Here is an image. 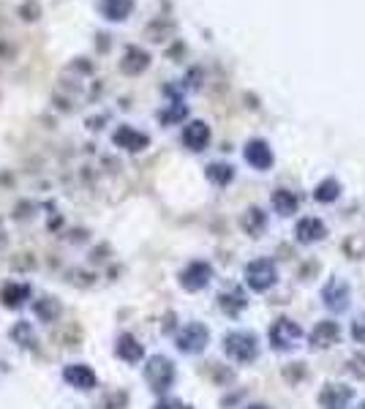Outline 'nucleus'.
Returning a JSON list of instances; mask_svg holds the SVG:
<instances>
[{"label":"nucleus","mask_w":365,"mask_h":409,"mask_svg":"<svg viewBox=\"0 0 365 409\" xmlns=\"http://www.w3.org/2000/svg\"><path fill=\"white\" fill-rule=\"evenodd\" d=\"M115 142L120 145V148H125V151L137 153V151H145L148 148V134H139V131H134L131 126H120L118 131H115Z\"/></svg>","instance_id":"2eb2a0df"},{"label":"nucleus","mask_w":365,"mask_h":409,"mask_svg":"<svg viewBox=\"0 0 365 409\" xmlns=\"http://www.w3.org/2000/svg\"><path fill=\"white\" fill-rule=\"evenodd\" d=\"M351 301V289L344 278L333 276L324 287H322V303L327 306L330 311H346V306Z\"/></svg>","instance_id":"423d86ee"},{"label":"nucleus","mask_w":365,"mask_h":409,"mask_svg":"<svg viewBox=\"0 0 365 409\" xmlns=\"http://www.w3.org/2000/svg\"><path fill=\"white\" fill-rule=\"evenodd\" d=\"M327 235V227H324V221H319L317 216H305L297 221V227H294V238L305 246H311V243H319L322 238Z\"/></svg>","instance_id":"9b49d317"},{"label":"nucleus","mask_w":365,"mask_h":409,"mask_svg":"<svg viewBox=\"0 0 365 409\" xmlns=\"http://www.w3.org/2000/svg\"><path fill=\"white\" fill-rule=\"evenodd\" d=\"M357 409H365V401H363V404H360V407H357Z\"/></svg>","instance_id":"c756f323"},{"label":"nucleus","mask_w":365,"mask_h":409,"mask_svg":"<svg viewBox=\"0 0 365 409\" xmlns=\"http://www.w3.org/2000/svg\"><path fill=\"white\" fill-rule=\"evenodd\" d=\"M264 227H267V216L259 211V208H251V211H245V216H243V229L248 232V235L259 238V235L264 232Z\"/></svg>","instance_id":"6ab92c4d"},{"label":"nucleus","mask_w":365,"mask_h":409,"mask_svg":"<svg viewBox=\"0 0 365 409\" xmlns=\"http://www.w3.org/2000/svg\"><path fill=\"white\" fill-rule=\"evenodd\" d=\"M273 208H275V213H281V216H292V213L300 208V199H297V194L289 191V188H275Z\"/></svg>","instance_id":"a211bd4d"},{"label":"nucleus","mask_w":365,"mask_h":409,"mask_svg":"<svg viewBox=\"0 0 365 409\" xmlns=\"http://www.w3.org/2000/svg\"><path fill=\"white\" fill-rule=\"evenodd\" d=\"M224 352H227L235 363H251V360H257V355H259L257 335L248 333V330L227 333L224 335Z\"/></svg>","instance_id":"f257e3e1"},{"label":"nucleus","mask_w":365,"mask_h":409,"mask_svg":"<svg viewBox=\"0 0 365 409\" xmlns=\"http://www.w3.org/2000/svg\"><path fill=\"white\" fill-rule=\"evenodd\" d=\"M180 118H185V106L182 104H178L172 112H164V115H161V121L164 123H175V121H180Z\"/></svg>","instance_id":"bb28decb"},{"label":"nucleus","mask_w":365,"mask_h":409,"mask_svg":"<svg viewBox=\"0 0 365 409\" xmlns=\"http://www.w3.org/2000/svg\"><path fill=\"white\" fill-rule=\"evenodd\" d=\"M351 398L354 393L349 385H324V390L319 393V404L324 409H349Z\"/></svg>","instance_id":"9d476101"},{"label":"nucleus","mask_w":365,"mask_h":409,"mask_svg":"<svg viewBox=\"0 0 365 409\" xmlns=\"http://www.w3.org/2000/svg\"><path fill=\"white\" fill-rule=\"evenodd\" d=\"M11 338H14L19 347H36V333H33V328H31V322H16L14 325V330H11Z\"/></svg>","instance_id":"5701e85b"},{"label":"nucleus","mask_w":365,"mask_h":409,"mask_svg":"<svg viewBox=\"0 0 365 409\" xmlns=\"http://www.w3.org/2000/svg\"><path fill=\"white\" fill-rule=\"evenodd\" d=\"M245 161L254 169H262V172L270 169L273 167V151H270V145L264 139H251L245 145Z\"/></svg>","instance_id":"f8f14e48"},{"label":"nucleus","mask_w":365,"mask_h":409,"mask_svg":"<svg viewBox=\"0 0 365 409\" xmlns=\"http://www.w3.org/2000/svg\"><path fill=\"white\" fill-rule=\"evenodd\" d=\"M351 338L357 341V344H365V314L351 322Z\"/></svg>","instance_id":"a878e982"},{"label":"nucleus","mask_w":365,"mask_h":409,"mask_svg":"<svg viewBox=\"0 0 365 409\" xmlns=\"http://www.w3.org/2000/svg\"><path fill=\"white\" fill-rule=\"evenodd\" d=\"M210 278H213L210 262H191V265L180 273V284H182V289H188V292L205 289L210 284Z\"/></svg>","instance_id":"0eeeda50"},{"label":"nucleus","mask_w":365,"mask_h":409,"mask_svg":"<svg viewBox=\"0 0 365 409\" xmlns=\"http://www.w3.org/2000/svg\"><path fill=\"white\" fill-rule=\"evenodd\" d=\"M207 341H210V330L202 322H188L180 333L175 335V344L185 355H199L202 349L207 347Z\"/></svg>","instance_id":"39448f33"},{"label":"nucleus","mask_w":365,"mask_h":409,"mask_svg":"<svg viewBox=\"0 0 365 409\" xmlns=\"http://www.w3.org/2000/svg\"><path fill=\"white\" fill-rule=\"evenodd\" d=\"M218 306H221V311H224L227 317H237L245 306H248V301H245L243 289H229V292H221V295H218Z\"/></svg>","instance_id":"dca6fc26"},{"label":"nucleus","mask_w":365,"mask_h":409,"mask_svg":"<svg viewBox=\"0 0 365 409\" xmlns=\"http://www.w3.org/2000/svg\"><path fill=\"white\" fill-rule=\"evenodd\" d=\"M148 52H142V49H128V55H125V61L120 63V69L125 74H139V71H145L148 69Z\"/></svg>","instance_id":"aec40b11"},{"label":"nucleus","mask_w":365,"mask_h":409,"mask_svg":"<svg viewBox=\"0 0 365 409\" xmlns=\"http://www.w3.org/2000/svg\"><path fill=\"white\" fill-rule=\"evenodd\" d=\"M155 409H191V407L182 404V401H178V398H167V401H158Z\"/></svg>","instance_id":"cd10ccee"},{"label":"nucleus","mask_w":365,"mask_h":409,"mask_svg":"<svg viewBox=\"0 0 365 409\" xmlns=\"http://www.w3.org/2000/svg\"><path fill=\"white\" fill-rule=\"evenodd\" d=\"M248 409H270V407H264V404H254V407H248Z\"/></svg>","instance_id":"c85d7f7f"},{"label":"nucleus","mask_w":365,"mask_h":409,"mask_svg":"<svg viewBox=\"0 0 365 409\" xmlns=\"http://www.w3.org/2000/svg\"><path fill=\"white\" fill-rule=\"evenodd\" d=\"M28 298H31V287L28 284H6L3 292H0V301H3L6 308H19Z\"/></svg>","instance_id":"f3484780"},{"label":"nucleus","mask_w":365,"mask_h":409,"mask_svg":"<svg viewBox=\"0 0 365 409\" xmlns=\"http://www.w3.org/2000/svg\"><path fill=\"white\" fill-rule=\"evenodd\" d=\"M131 9H134L131 0H101V11L109 19H125L131 14Z\"/></svg>","instance_id":"412c9836"},{"label":"nucleus","mask_w":365,"mask_h":409,"mask_svg":"<svg viewBox=\"0 0 365 409\" xmlns=\"http://www.w3.org/2000/svg\"><path fill=\"white\" fill-rule=\"evenodd\" d=\"M36 314L41 319H46V322H52V319L61 314V303L58 301H38L36 303Z\"/></svg>","instance_id":"393cba45"},{"label":"nucleus","mask_w":365,"mask_h":409,"mask_svg":"<svg viewBox=\"0 0 365 409\" xmlns=\"http://www.w3.org/2000/svg\"><path fill=\"white\" fill-rule=\"evenodd\" d=\"M300 338H303V328L297 322H292L289 317L275 319L270 325V347L275 352H289L300 344Z\"/></svg>","instance_id":"f03ea898"},{"label":"nucleus","mask_w":365,"mask_h":409,"mask_svg":"<svg viewBox=\"0 0 365 409\" xmlns=\"http://www.w3.org/2000/svg\"><path fill=\"white\" fill-rule=\"evenodd\" d=\"M338 194H341V186H338V181H333V178L322 181L319 186L314 188V199H317V202H322V205H330V202H335V199H338Z\"/></svg>","instance_id":"4be33fe9"},{"label":"nucleus","mask_w":365,"mask_h":409,"mask_svg":"<svg viewBox=\"0 0 365 409\" xmlns=\"http://www.w3.org/2000/svg\"><path fill=\"white\" fill-rule=\"evenodd\" d=\"M338 338H341V325L333 319H322L314 325V330L308 335V344H311V349H330L333 344H338Z\"/></svg>","instance_id":"6e6552de"},{"label":"nucleus","mask_w":365,"mask_h":409,"mask_svg":"<svg viewBox=\"0 0 365 409\" xmlns=\"http://www.w3.org/2000/svg\"><path fill=\"white\" fill-rule=\"evenodd\" d=\"M63 379L76 388V390H93L96 385H98V377H96V371H93L91 365L85 363H71L63 368Z\"/></svg>","instance_id":"1a4fd4ad"},{"label":"nucleus","mask_w":365,"mask_h":409,"mask_svg":"<svg viewBox=\"0 0 365 409\" xmlns=\"http://www.w3.org/2000/svg\"><path fill=\"white\" fill-rule=\"evenodd\" d=\"M207 178L215 186H229V183L235 181V169L229 167V164H210L207 167Z\"/></svg>","instance_id":"b1692460"},{"label":"nucleus","mask_w":365,"mask_h":409,"mask_svg":"<svg viewBox=\"0 0 365 409\" xmlns=\"http://www.w3.org/2000/svg\"><path fill=\"white\" fill-rule=\"evenodd\" d=\"M145 379H148V385H150L155 393H164L175 382V365L164 355H153L150 360H148V365H145Z\"/></svg>","instance_id":"7ed1b4c3"},{"label":"nucleus","mask_w":365,"mask_h":409,"mask_svg":"<svg viewBox=\"0 0 365 409\" xmlns=\"http://www.w3.org/2000/svg\"><path fill=\"white\" fill-rule=\"evenodd\" d=\"M278 271L270 259H254L245 265V284L254 289V292H267L275 284Z\"/></svg>","instance_id":"20e7f679"},{"label":"nucleus","mask_w":365,"mask_h":409,"mask_svg":"<svg viewBox=\"0 0 365 409\" xmlns=\"http://www.w3.org/2000/svg\"><path fill=\"white\" fill-rule=\"evenodd\" d=\"M115 352H118V358H120V360H125V363H139V360L145 358V349H142V344H139L134 335H128V333L118 335Z\"/></svg>","instance_id":"4468645a"},{"label":"nucleus","mask_w":365,"mask_h":409,"mask_svg":"<svg viewBox=\"0 0 365 409\" xmlns=\"http://www.w3.org/2000/svg\"><path fill=\"white\" fill-rule=\"evenodd\" d=\"M182 142H185V148H191V151H205L207 142H210V128H207V123H202V121L188 123V126L182 128Z\"/></svg>","instance_id":"ddd939ff"}]
</instances>
